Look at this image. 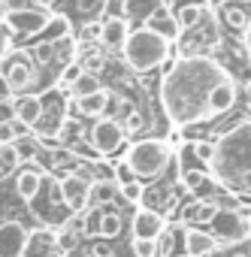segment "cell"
Masks as SVG:
<instances>
[{"label": "cell", "instance_id": "1", "mask_svg": "<svg viewBox=\"0 0 251 257\" xmlns=\"http://www.w3.org/2000/svg\"><path fill=\"white\" fill-rule=\"evenodd\" d=\"M230 79V70L215 55H188L167 67L161 79V106L170 124L182 127L191 121H215L212 115V94L215 88Z\"/></svg>", "mask_w": 251, "mask_h": 257}, {"label": "cell", "instance_id": "2", "mask_svg": "<svg viewBox=\"0 0 251 257\" xmlns=\"http://www.w3.org/2000/svg\"><path fill=\"white\" fill-rule=\"evenodd\" d=\"M209 173L233 197H251V115L215 134V158Z\"/></svg>", "mask_w": 251, "mask_h": 257}, {"label": "cell", "instance_id": "3", "mask_svg": "<svg viewBox=\"0 0 251 257\" xmlns=\"http://www.w3.org/2000/svg\"><path fill=\"white\" fill-rule=\"evenodd\" d=\"M121 58H124V67L131 73L146 76L152 70H161L173 58V43L164 40L161 34L149 31V28H134L124 49H121Z\"/></svg>", "mask_w": 251, "mask_h": 257}, {"label": "cell", "instance_id": "4", "mask_svg": "<svg viewBox=\"0 0 251 257\" xmlns=\"http://www.w3.org/2000/svg\"><path fill=\"white\" fill-rule=\"evenodd\" d=\"M124 161L134 170V176L140 182H158L167 176V170L173 167V152L167 149L164 140L152 137V140H137L128 146L124 152Z\"/></svg>", "mask_w": 251, "mask_h": 257}, {"label": "cell", "instance_id": "5", "mask_svg": "<svg viewBox=\"0 0 251 257\" xmlns=\"http://www.w3.org/2000/svg\"><path fill=\"white\" fill-rule=\"evenodd\" d=\"M43 67L34 61L28 49H10L0 58V76L13 88V94H28V91H46L43 88Z\"/></svg>", "mask_w": 251, "mask_h": 257}, {"label": "cell", "instance_id": "6", "mask_svg": "<svg viewBox=\"0 0 251 257\" xmlns=\"http://www.w3.org/2000/svg\"><path fill=\"white\" fill-rule=\"evenodd\" d=\"M209 230L215 233V239L221 242V248H230V245H239L251 236V209H230V206H221L209 224Z\"/></svg>", "mask_w": 251, "mask_h": 257}, {"label": "cell", "instance_id": "7", "mask_svg": "<svg viewBox=\"0 0 251 257\" xmlns=\"http://www.w3.org/2000/svg\"><path fill=\"white\" fill-rule=\"evenodd\" d=\"M88 143H91V149L100 158H109V155L124 149V143H128V131H124V124L118 118L103 115V118H94V124L88 127Z\"/></svg>", "mask_w": 251, "mask_h": 257}, {"label": "cell", "instance_id": "8", "mask_svg": "<svg viewBox=\"0 0 251 257\" xmlns=\"http://www.w3.org/2000/svg\"><path fill=\"white\" fill-rule=\"evenodd\" d=\"M52 10L49 7H31V10H19V13H7L4 25L10 28V34L16 37L13 43H19V37H40L49 22H52Z\"/></svg>", "mask_w": 251, "mask_h": 257}, {"label": "cell", "instance_id": "9", "mask_svg": "<svg viewBox=\"0 0 251 257\" xmlns=\"http://www.w3.org/2000/svg\"><path fill=\"white\" fill-rule=\"evenodd\" d=\"M88 191H91V173L85 164H79L76 173L64 176L61 179V194H64V203L70 206V212L82 215L88 209Z\"/></svg>", "mask_w": 251, "mask_h": 257}, {"label": "cell", "instance_id": "10", "mask_svg": "<svg viewBox=\"0 0 251 257\" xmlns=\"http://www.w3.org/2000/svg\"><path fill=\"white\" fill-rule=\"evenodd\" d=\"M31 239V227L19 218L0 221V257H22L25 245Z\"/></svg>", "mask_w": 251, "mask_h": 257}, {"label": "cell", "instance_id": "11", "mask_svg": "<svg viewBox=\"0 0 251 257\" xmlns=\"http://www.w3.org/2000/svg\"><path fill=\"white\" fill-rule=\"evenodd\" d=\"M215 251H221V242L215 239L212 230H203V227H185L182 230V254L185 257H212Z\"/></svg>", "mask_w": 251, "mask_h": 257}, {"label": "cell", "instance_id": "12", "mask_svg": "<svg viewBox=\"0 0 251 257\" xmlns=\"http://www.w3.org/2000/svg\"><path fill=\"white\" fill-rule=\"evenodd\" d=\"M164 227H167V215L158 212V209L140 206V209L134 212V218H131V233H134V239H158V236L164 233Z\"/></svg>", "mask_w": 251, "mask_h": 257}, {"label": "cell", "instance_id": "13", "mask_svg": "<svg viewBox=\"0 0 251 257\" xmlns=\"http://www.w3.org/2000/svg\"><path fill=\"white\" fill-rule=\"evenodd\" d=\"M43 185H46V173L37 167V164H25L19 173H16V194H19V200L22 203H34L37 197H40V191H43Z\"/></svg>", "mask_w": 251, "mask_h": 257}, {"label": "cell", "instance_id": "14", "mask_svg": "<svg viewBox=\"0 0 251 257\" xmlns=\"http://www.w3.org/2000/svg\"><path fill=\"white\" fill-rule=\"evenodd\" d=\"M218 209H221V206L212 203V200H197V197H191L188 203L179 206V221H182L185 227H209Z\"/></svg>", "mask_w": 251, "mask_h": 257}, {"label": "cell", "instance_id": "15", "mask_svg": "<svg viewBox=\"0 0 251 257\" xmlns=\"http://www.w3.org/2000/svg\"><path fill=\"white\" fill-rule=\"evenodd\" d=\"M43 103H46V91H28V94H16L13 97V109H16V118L25 121L31 131L34 124L40 121L43 115Z\"/></svg>", "mask_w": 251, "mask_h": 257}, {"label": "cell", "instance_id": "16", "mask_svg": "<svg viewBox=\"0 0 251 257\" xmlns=\"http://www.w3.org/2000/svg\"><path fill=\"white\" fill-rule=\"evenodd\" d=\"M22 257H64L58 242H55V230L52 227H37L22 251Z\"/></svg>", "mask_w": 251, "mask_h": 257}, {"label": "cell", "instance_id": "17", "mask_svg": "<svg viewBox=\"0 0 251 257\" xmlns=\"http://www.w3.org/2000/svg\"><path fill=\"white\" fill-rule=\"evenodd\" d=\"M131 25H128V19H121V16H109V19H103V34H100V46L103 49H109V52H121L124 49V43H128V37H131Z\"/></svg>", "mask_w": 251, "mask_h": 257}, {"label": "cell", "instance_id": "18", "mask_svg": "<svg viewBox=\"0 0 251 257\" xmlns=\"http://www.w3.org/2000/svg\"><path fill=\"white\" fill-rule=\"evenodd\" d=\"M143 28H149V31L161 34V37H164V40H170V43H176V40L182 37V31H179V25H176V13L170 10V4L158 7V10L149 16V22H146Z\"/></svg>", "mask_w": 251, "mask_h": 257}, {"label": "cell", "instance_id": "19", "mask_svg": "<svg viewBox=\"0 0 251 257\" xmlns=\"http://www.w3.org/2000/svg\"><path fill=\"white\" fill-rule=\"evenodd\" d=\"M167 0H121V19H128V25L131 28H143L146 22H149V16L158 10V7H164Z\"/></svg>", "mask_w": 251, "mask_h": 257}, {"label": "cell", "instance_id": "20", "mask_svg": "<svg viewBox=\"0 0 251 257\" xmlns=\"http://www.w3.org/2000/svg\"><path fill=\"white\" fill-rule=\"evenodd\" d=\"M215 19H218L224 28L245 34V28L251 25V10H248L245 4H236V0H227V4H221V7H218V16H215Z\"/></svg>", "mask_w": 251, "mask_h": 257}, {"label": "cell", "instance_id": "21", "mask_svg": "<svg viewBox=\"0 0 251 257\" xmlns=\"http://www.w3.org/2000/svg\"><path fill=\"white\" fill-rule=\"evenodd\" d=\"M79 103V118H103L109 112V103H112V91L109 88H100L88 97H76Z\"/></svg>", "mask_w": 251, "mask_h": 257}, {"label": "cell", "instance_id": "22", "mask_svg": "<svg viewBox=\"0 0 251 257\" xmlns=\"http://www.w3.org/2000/svg\"><path fill=\"white\" fill-rule=\"evenodd\" d=\"M124 230V215L115 209V203L100 209V239H115Z\"/></svg>", "mask_w": 251, "mask_h": 257}, {"label": "cell", "instance_id": "23", "mask_svg": "<svg viewBox=\"0 0 251 257\" xmlns=\"http://www.w3.org/2000/svg\"><path fill=\"white\" fill-rule=\"evenodd\" d=\"M118 200V185L115 182H91L88 191V209H103Z\"/></svg>", "mask_w": 251, "mask_h": 257}, {"label": "cell", "instance_id": "24", "mask_svg": "<svg viewBox=\"0 0 251 257\" xmlns=\"http://www.w3.org/2000/svg\"><path fill=\"white\" fill-rule=\"evenodd\" d=\"M203 16H206V7L203 4H185V7L176 10V25H179L182 34H188V31H194L203 22Z\"/></svg>", "mask_w": 251, "mask_h": 257}, {"label": "cell", "instance_id": "25", "mask_svg": "<svg viewBox=\"0 0 251 257\" xmlns=\"http://www.w3.org/2000/svg\"><path fill=\"white\" fill-rule=\"evenodd\" d=\"M13 146H16V152H19L22 164H34V161H40V155H43V143L34 137V131H31L28 137L13 140Z\"/></svg>", "mask_w": 251, "mask_h": 257}, {"label": "cell", "instance_id": "26", "mask_svg": "<svg viewBox=\"0 0 251 257\" xmlns=\"http://www.w3.org/2000/svg\"><path fill=\"white\" fill-rule=\"evenodd\" d=\"M22 167H25V164H22L16 146H13V143H0V179H7V176L19 173Z\"/></svg>", "mask_w": 251, "mask_h": 257}, {"label": "cell", "instance_id": "27", "mask_svg": "<svg viewBox=\"0 0 251 257\" xmlns=\"http://www.w3.org/2000/svg\"><path fill=\"white\" fill-rule=\"evenodd\" d=\"M88 137V131L79 124V118H67L64 121V127H61V134H58V146H64V149H73L79 140H85Z\"/></svg>", "mask_w": 251, "mask_h": 257}, {"label": "cell", "instance_id": "28", "mask_svg": "<svg viewBox=\"0 0 251 257\" xmlns=\"http://www.w3.org/2000/svg\"><path fill=\"white\" fill-rule=\"evenodd\" d=\"M55 242H58V248H61V254L64 257H70V254H76L79 248H82V236L79 233H73L70 227H55Z\"/></svg>", "mask_w": 251, "mask_h": 257}, {"label": "cell", "instance_id": "29", "mask_svg": "<svg viewBox=\"0 0 251 257\" xmlns=\"http://www.w3.org/2000/svg\"><path fill=\"white\" fill-rule=\"evenodd\" d=\"M46 34V40H70L73 37V25H70V19L67 16H52V22H49V28L43 31Z\"/></svg>", "mask_w": 251, "mask_h": 257}, {"label": "cell", "instance_id": "30", "mask_svg": "<svg viewBox=\"0 0 251 257\" xmlns=\"http://www.w3.org/2000/svg\"><path fill=\"white\" fill-rule=\"evenodd\" d=\"M100 88H103L100 76H94V73H82V76L73 82L70 97H88V94H94V91H100Z\"/></svg>", "mask_w": 251, "mask_h": 257}, {"label": "cell", "instance_id": "31", "mask_svg": "<svg viewBox=\"0 0 251 257\" xmlns=\"http://www.w3.org/2000/svg\"><path fill=\"white\" fill-rule=\"evenodd\" d=\"M191 152H194L197 164L209 170V164H212V158H215V140H197V143H191Z\"/></svg>", "mask_w": 251, "mask_h": 257}, {"label": "cell", "instance_id": "32", "mask_svg": "<svg viewBox=\"0 0 251 257\" xmlns=\"http://www.w3.org/2000/svg\"><path fill=\"white\" fill-rule=\"evenodd\" d=\"M143 191H146V182H128V185H118V197L121 200H128V203H143Z\"/></svg>", "mask_w": 251, "mask_h": 257}, {"label": "cell", "instance_id": "33", "mask_svg": "<svg viewBox=\"0 0 251 257\" xmlns=\"http://www.w3.org/2000/svg\"><path fill=\"white\" fill-rule=\"evenodd\" d=\"M100 34H103V19H88V22L82 25V31H79V37H82L88 46L100 43Z\"/></svg>", "mask_w": 251, "mask_h": 257}, {"label": "cell", "instance_id": "34", "mask_svg": "<svg viewBox=\"0 0 251 257\" xmlns=\"http://www.w3.org/2000/svg\"><path fill=\"white\" fill-rule=\"evenodd\" d=\"M106 7H109V0H76V13L88 19H97Z\"/></svg>", "mask_w": 251, "mask_h": 257}, {"label": "cell", "instance_id": "35", "mask_svg": "<svg viewBox=\"0 0 251 257\" xmlns=\"http://www.w3.org/2000/svg\"><path fill=\"white\" fill-rule=\"evenodd\" d=\"M121 124H124V131H128V137H131V134H140L143 127H146V115H143V112H140V109L134 106V109H131L128 115L121 118Z\"/></svg>", "mask_w": 251, "mask_h": 257}, {"label": "cell", "instance_id": "36", "mask_svg": "<svg viewBox=\"0 0 251 257\" xmlns=\"http://www.w3.org/2000/svg\"><path fill=\"white\" fill-rule=\"evenodd\" d=\"M131 251L134 257H158V239H134Z\"/></svg>", "mask_w": 251, "mask_h": 257}, {"label": "cell", "instance_id": "37", "mask_svg": "<svg viewBox=\"0 0 251 257\" xmlns=\"http://www.w3.org/2000/svg\"><path fill=\"white\" fill-rule=\"evenodd\" d=\"M115 182H118V185H128V182H137L134 170L128 167V161H124V158H118V161H115Z\"/></svg>", "mask_w": 251, "mask_h": 257}, {"label": "cell", "instance_id": "38", "mask_svg": "<svg viewBox=\"0 0 251 257\" xmlns=\"http://www.w3.org/2000/svg\"><path fill=\"white\" fill-rule=\"evenodd\" d=\"M7 7V13H19V10H31V7H40L37 0H0Z\"/></svg>", "mask_w": 251, "mask_h": 257}, {"label": "cell", "instance_id": "39", "mask_svg": "<svg viewBox=\"0 0 251 257\" xmlns=\"http://www.w3.org/2000/svg\"><path fill=\"white\" fill-rule=\"evenodd\" d=\"M64 227H70L73 233H79V236L85 239V215H76V212H73V215L64 221Z\"/></svg>", "mask_w": 251, "mask_h": 257}, {"label": "cell", "instance_id": "40", "mask_svg": "<svg viewBox=\"0 0 251 257\" xmlns=\"http://www.w3.org/2000/svg\"><path fill=\"white\" fill-rule=\"evenodd\" d=\"M16 94H13V88H10V82L4 79V76H0V103H10Z\"/></svg>", "mask_w": 251, "mask_h": 257}, {"label": "cell", "instance_id": "41", "mask_svg": "<svg viewBox=\"0 0 251 257\" xmlns=\"http://www.w3.org/2000/svg\"><path fill=\"white\" fill-rule=\"evenodd\" d=\"M242 49L248 52V58H251V25L245 28V34H242Z\"/></svg>", "mask_w": 251, "mask_h": 257}, {"label": "cell", "instance_id": "42", "mask_svg": "<svg viewBox=\"0 0 251 257\" xmlns=\"http://www.w3.org/2000/svg\"><path fill=\"white\" fill-rule=\"evenodd\" d=\"M4 19H7V7H4V4H0V22H4Z\"/></svg>", "mask_w": 251, "mask_h": 257}, {"label": "cell", "instance_id": "43", "mask_svg": "<svg viewBox=\"0 0 251 257\" xmlns=\"http://www.w3.org/2000/svg\"><path fill=\"white\" fill-rule=\"evenodd\" d=\"M37 4H40V7H49V4H55V0H37Z\"/></svg>", "mask_w": 251, "mask_h": 257}, {"label": "cell", "instance_id": "44", "mask_svg": "<svg viewBox=\"0 0 251 257\" xmlns=\"http://www.w3.org/2000/svg\"><path fill=\"white\" fill-rule=\"evenodd\" d=\"M245 109H248V112H251V94H248V100H245Z\"/></svg>", "mask_w": 251, "mask_h": 257}, {"label": "cell", "instance_id": "45", "mask_svg": "<svg viewBox=\"0 0 251 257\" xmlns=\"http://www.w3.org/2000/svg\"><path fill=\"white\" fill-rule=\"evenodd\" d=\"M85 257H88V254H85Z\"/></svg>", "mask_w": 251, "mask_h": 257}]
</instances>
